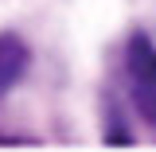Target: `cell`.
I'll use <instances>...</instances> for the list:
<instances>
[{
  "instance_id": "cell-1",
  "label": "cell",
  "mask_w": 156,
  "mask_h": 152,
  "mask_svg": "<svg viewBox=\"0 0 156 152\" xmlns=\"http://www.w3.org/2000/svg\"><path fill=\"white\" fill-rule=\"evenodd\" d=\"M125 82L136 113L156 129V43L140 31L125 43Z\"/></svg>"
},
{
  "instance_id": "cell-2",
  "label": "cell",
  "mask_w": 156,
  "mask_h": 152,
  "mask_svg": "<svg viewBox=\"0 0 156 152\" xmlns=\"http://www.w3.org/2000/svg\"><path fill=\"white\" fill-rule=\"evenodd\" d=\"M27 74V47L16 35H0V97Z\"/></svg>"
}]
</instances>
